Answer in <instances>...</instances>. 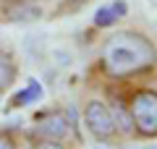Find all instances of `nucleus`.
Returning <instances> with one entry per match:
<instances>
[{
    "mask_svg": "<svg viewBox=\"0 0 157 149\" xmlns=\"http://www.w3.org/2000/svg\"><path fill=\"white\" fill-rule=\"evenodd\" d=\"M32 147L34 149H66L60 144V139H34Z\"/></svg>",
    "mask_w": 157,
    "mask_h": 149,
    "instance_id": "obj_10",
    "label": "nucleus"
},
{
    "mask_svg": "<svg viewBox=\"0 0 157 149\" xmlns=\"http://www.w3.org/2000/svg\"><path fill=\"white\" fill-rule=\"evenodd\" d=\"M107 107H110V113H113V120H115V126H118V133H121V136H134V120H131L128 99L115 97Z\"/></svg>",
    "mask_w": 157,
    "mask_h": 149,
    "instance_id": "obj_7",
    "label": "nucleus"
},
{
    "mask_svg": "<svg viewBox=\"0 0 157 149\" xmlns=\"http://www.w3.org/2000/svg\"><path fill=\"white\" fill-rule=\"evenodd\" d=\"M39 16H42V8L32 0H8L3 8V21L24 24V21H37Z\"/></svg>",
    "mask_w": 157,
    "mask_h": 149,
    "instance_id": "obj_5",
    "label": "nucleus"
},
{
    "mask_svg": "<svg viewBox=\"0 0 157 149\" xmlns=\"http://www.w3.org/2000/svg\"><path fill=\"white\" fill-rule=\"evenodd\" d=\"M128 110L134 120V136L152 141L157 139V89H136L128 97Z\"/></svg>",
    "mask_w": 157,
    "mask_h": 149,
    "instance_id": "obj_2",
    "label": "nucleus"
},
{
    "mask_svg": "<svg viewBox=\"0 0 157 149\" xmlns=\"http://www.w3.org/2000/svg\"><path fill=\"white\" fill-rule=\"evenodd\" d=\"M84 126L89 131V136L100 144H115L118 141V126L113 120V113L107 107V102L102 99H89L84 107Z\"/></svg>",
    "mask_w": 157,
    "mask_h": 149,
    "instance_id": "obj_3",
    "label": "nucleus"
},
{
    "mask_svg": "<svg viewBox=\"0 0 157 149\" xmlns=\"http://www.w3.org/2000/svg\"><path fill=\"white\" fill-rule=\"evenodd\" d=\"M126 13H128L126 0H113V3H107V6H102V8L94 11L92 24H94L97 29H107V26H115L121 18H126Z\"/></svg>",
    "mask_w": 157,
    "mask_h": 149,
    "instance_id": "obj_6",
    "label": "nucleus"
},
{
    "mask_svg": "<svg viewBox=\"0 0 157 149\" xmlns=\"http://www.w3.org/2000/svg\"><path fill=\"white\" fill-rule=\"evenodd\" d=\"M0 21H3V11H0Z\"/></svg>",
    "mask_w": 157,
    "mask_h": 149,
    "instance_id": "obj_13",
    "label": "nucleus"
},
{
    "mask_svg": "<svg viewBox=\"0 0 157 149\" xmlns=\"http://www.w3.org/2000/svg\"><path fill=\"white\" fill-rule=\"evenodd\" d=\"M16 60H13L11 52H6V50H0V94H6L8 89L13 86V81H16Z\"/></svg>",
    "mask_w": 157,
    "mask_h": 149,
    "instance_id": "obj_9",
    "label": "nucleus"
},
{
    "mask_svg": "<svg viewBox=\"0 0 157 149\" xmlns=\"http://www.w3.org/2000/svg\"><path fill=\"white\" fill-rule=\"evenodd\" d=\"M39 99H42V84H39L37 78H29V84L8 102V110H18V107L34 105V102H39Z\"/></svg>",
    "mask_w": 157,
    "mask_h": 149,
    "instance_id": "obj_8",
    "label": "nucleus"
},
{
    "mask_svg": "<svg viewBox=\"0 0 157 149\" xmlns=\"http://www.w3.org/2000/svg\"><path fill=\"white\" fill-rule=\"evenodd\" d=\"M76 136V110H52L47 115H42L37 120V126L32 128L34 139H66V136Z\"/></svg>",
    "mask_w": 157,
    "mask_h": 149,
    "instance_id": "obj_4",
    "label": "nucleus"
},
{
    "mask_svg": "<svg viewBox=\"0 0 157 149\" xmlns=\"http://www.w3.org/2000/svg\"><path fill=\"white\" fill-rule=\"evenodd\" d=\"M29 149H34V147H29Z\"/></svg>",
    "mask_w": 157,
    "mask_h": 149,
    "instance_id": "obj_14",
    "label": "nucleus"
},
{
    "mask_svg": "<svg viewBox=\"0 0 157 149\" xmlns=\"http://www.w3.org/2000/svg\"><path fill=\"white\" fill-rule=\"evenodd\" d=\"M100 66L110 78H134L157 68V44L136 29H118L105 37L100 50Z\"/></svg>",
    "mask_w": 157,
    "mask_h": 149,
    "instance_id": "obj_1",
    "label": "nucleus"
},
{
    "mask_svg": "<svg viewBox=\"0 0 157 149\" xmlns=\"http://www.w3.org/2000/svg\"><path fill=\"white\" fill-rule=\"evenodd\" d=\"M139 149H157V144H141Z\"/></svg>",
    "mask_w": 157,
    "mask_h": 149,
    "instance_id": "obj_12",
    "label": "nucleus"
},
{
    "mask_svg": "<svg viewBox=\"0 0 157 149\" xmlns=\"http://www.w3.org/2000/svg\"><path fill=\"white\" fill-rule=\"evenodd\" d=\"M0 149H18L16 136H13V133H8V131H0Z\"/></svg>",
    "mask_w": 157,
    "mask_h": 149,
    "instance_id": "obj_11",
    "label": "nucleus"
}]
</instances>
